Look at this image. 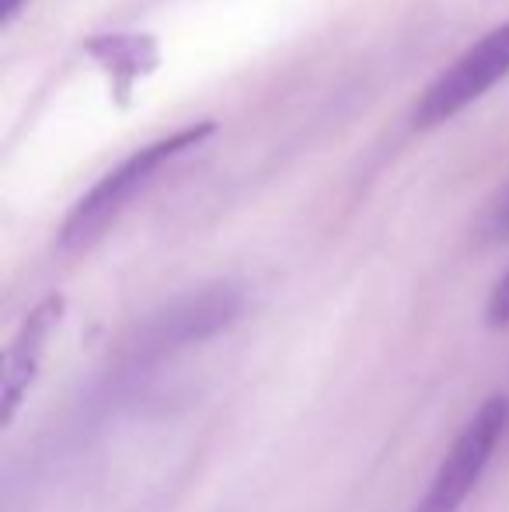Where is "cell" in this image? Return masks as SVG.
<instances>
[{
    "instance_id": "cell-1",
    "label": "cell",
    "mask_w": 509,
    "mask_h": 512,
    "mask_svg": "<svg viewBox=\"0 0 509 512\" xmlns=\"http://www.w3.org/2000/svg\"><path fill=\"white\" fill-rule=\"evenodd\" d=\"M213 129H217L213 122L185 126V129H175V133L161 136V140H154L150 147L129 154L119 168H112L102 182H95V189L70 209L67 223H63V230H60L63 248L81 251V248H88V244H95L98 237L119 220V213L147 189L150 178H154L164 164H171L178 154H185V150L199 147L206 136H213Z\"/></svg>"
},
{
    "instance_id": "cell-2",
    "label": "cell",
    "mask_w": 509,
    "mask_h": 512,
    "mask_svg": "<svg viewBox=\"0 0 509 512\" xmlns=\"http://www.w3.org/2000/svg\"><path fill=\"white\" fill-rule=\"evenodd\" d=\"M241 310H245V290L238 283H210L189 297H178L175 304L161 307L136 328L129 342V363L147 366L206 342L231 328Z\"/></svg>"
},
{
    "instance_id": "cell-3",
    "label": "cell",
    "mask_w": 509,
    "mask_h": 512,
    "mask_svg": "<svg viewBox=\"0 0 509 512\" xmlns=\"http://www.w3.org/2000/svg\"><path fill=\"white\" fill-rule=\"evenodd\" d=\"M506 432H509V398L492 394V398L475 411V418L461 429V436L454 439L447 457H443L440 467H436L426 495L415 502L412 512H457L461 509L464 502H468V495L475 492V485L482 481L485 467L492 464V457H496Z\"/></svg>"
},
{
    "instance_id": "cell-4",
    "label": "cell",
    "mask_w": 509,
    "mask_h": 512,
    "mask_svg": "<svg viewBox=\"0 0 509 512\" xmlns=\"http://www.w3.org/2000/svg\"><path fill=\"white\" fill-rule=\"evenodd\" d=\"M509 77V21L499 28H492L489 35L468 46L433 84L426 88V95L415 105V126L433 129L440 122L461 115L468 105H475L478 98L489 95L496 84H503Z\"/></svg>"
},
{
    "instance_id": "cell-5",
    "label": "cell",
    "mask_w": 509,
    "mask_h": 512,
    "mask_svg": "<svg viewBox=\"0 0 509 512\" xmlns=\"http://www.w3.org/2000/svg\"><path fill=\"white\" fill-rule=\"evenodd\" d=\"M60 317H63V297H46L21 321V328L14 331L4 356V391H0V418H4V425L14 422L21 401L32 391L35 377H39L42 356H46L49 338H53Z\"/></svg>"
},
{
    "instance_id": "cell-6",
    "label": "cell",
    "mask_w": 509,
    "mask_h": 512,
    "mask_svg": "<svg viewBox=\"0 0 509 512\" xmlns=\"http://www.w3.org/2000/svg\"><path fill=\"white\" fill-rule=\"evenodd\" d=\"M91 53L105 63L112 81L133 84L136 77H143L154 67V42L140 39V35H112V39L91 42Z\"/></svg>"
},
{
    "instance_id": "cell-7",
    "label": "cell",
    "mask_w": 509,
    "mask_h": 512,
    "mask_svg": "<svg viewBox=\"0 0 509 512\" xmlns=\"http://www.w3.org/2000/svg\"><path fill=\"white\" fill-rule=\"evenodd\" d=\"M482 237L485 241H509V185L496 196V203L489 206L482 220Z\"/></svg>"
},
{
    "instance_id": "cell-8",
    "label": "cell",
    "mask_w": 509,
    "mask_h": 512,
    "mask_svg": "<svg viewBox=\"0 0 509 512\" xmlns=\"http://www.w3.org/2000/svg\"><path fill=\"white\" fill-rule=\"evenodd\" d=\"M485 321H489V328H509V269L503 272V279L492 286L489 307H485Z\"/></svg>"
},
{
    "instance_id": "cell-9",
    "label": "cell",
    "mask_w": 509,
    "mask_h": 512,
    "mask_svg": "<svg viewBox=\"0 0 509 512\" xmlns=\"http://www.w3.org/2000/svg\"><path fill=\"white\" fill-rule=\"evenodd\" d=\"M25 4V0H0V18L4 21H11L14 14H18V7Z\"/></svg>"
}]
</instances>
